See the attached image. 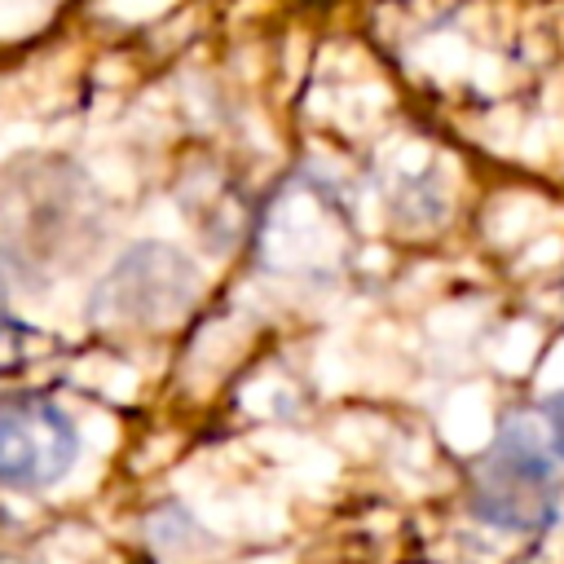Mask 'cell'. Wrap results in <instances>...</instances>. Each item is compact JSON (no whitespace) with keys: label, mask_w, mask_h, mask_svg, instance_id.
Returning <instances> with one entry per match:
<instances>
[{"label":"cell","mask_w":564,"mask_h":564,"mask_svg":"<svg viewBox=\"0 0 564 564\" xmlns=\"http://www.w3.org/2000/svg\"><path fill=\"white\" fill-rule=\"evenodd\" d=\"M79 458V432L70 414L35 392L0 401V485L48 489Z\"/></svg>","instance_id":"2"},{"label":"cell","mask_w":564,"mask_h":564,"mask_svg":"<svg viewBox=\"0 0 564 564\" xmlns=\"http://www.w3.org/2000/svg\"><path fill=\"white\" fill-rule=\"evenodd\" d=\"M542 427H546V441H551V449H555V458L564 463V392H555V397H546L542 401Z\"/></svg>","instance_id":"3"},{"label":"cell","mask_w":564,"mask_h":564,"mask_svg":"<svg viewBox=\"0 0 564 564\" xmlns=\"http://www.w3.org/2000/svg\"><path fill=\"white\" fill-rule=\"evenodd\" d=\"M4 304H9V282H4V269H0V322H4Z\"/></svg>","instance_id":"4"},{"label":"cell","mask_w":564,"mask_h":564,"mask_svg":"<svg viewBox=\"0 0 564 564\" xmlns=\"http://www.w3.org/2000/svg\"><path fill=\"white\" fill-rule=\"evenodd\" d=\"M564 498L560 458L546 441V427L529 414H511L494 445L476 458L471 471V511L476 520L502 533H542L555 524Z\"/></svg>","instance_id":"1"},{"label":"cell","mask_w":564,"mask_h":564,"mask_svg":"<svg viewBox=\"0 0 564 564\" xmlns=\"http://www.w3.org/2000/svg\"><path fill=\"white\" fill-rule=\"evenodd\" d=\"M0 564H9V560H0Z\"/></svg>","instance_id":"5"}]
</instances>
